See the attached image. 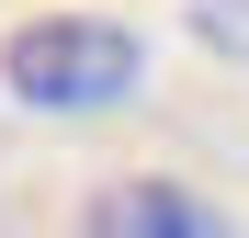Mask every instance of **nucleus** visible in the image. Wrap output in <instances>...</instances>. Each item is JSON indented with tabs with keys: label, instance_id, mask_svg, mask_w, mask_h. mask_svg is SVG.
<instances>
[{
	"label": "nucleus",
	"instance_id": "nucleus-1",
	"mask_svg": "<svg viewBox=\"0 0 249 238\" xmlns=\"http://www.w3.org/2000/svg\"><path fill=\"white\" fill-rule=\"evenodd\" d=\"M147 79V34L113 12H23L0 34V91L23 113H113Z\"/></svg>",
	"mask_w": 249,
	"mask_h": 238
},
{
	"label": "nucleus",
	"instance_id": "nucleus-2",
	"mask_svg": "<svg viewBox=\"0 0 249 238\" xmlns=\"http://www.w3.org/2000/svg\"><path fill=\"white\" fill-rule=\"evenodd\" d=\"M79 238H238V216L215 193L170 182V170H124V182H102L79 204Z\"/></svg>",
	"mask_w": 249,
	"mask_h": 238
},
{
	"label": "nucleus",
	"instance_id": "nucleus-3",
	"mask_svg": "<svg viewBox=\"0 0 249 238\" xmlns=\"http://www.w3.org/2000/svg\"><path fill=\"white\" fill-rule=\"evenodd\" d=\"M181 23H193L204 57H238L249 68V0H181Z\"/></svg>",
	"mask_w": 249,
	"mask_h": 238
}]
</instances>
